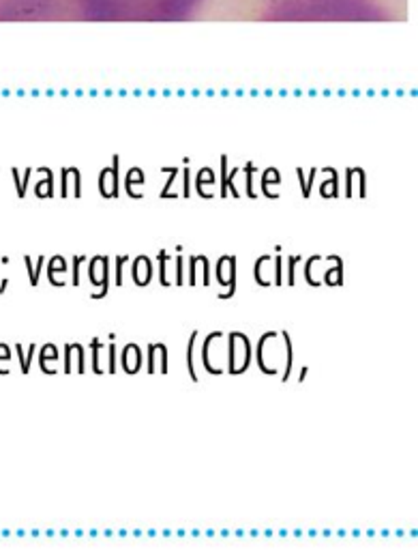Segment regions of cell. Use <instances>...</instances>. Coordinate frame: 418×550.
Segmentation results:
<instances>
[{
	"mask_svg": "<svg viewBox=\"0 0 418 550\" xmlns=\"http://www.w3.org/2000/svg\"><path fill=\"white\" fill-rule=\"evenodd\" d=\"M204 0H73L75 17L88 22H185Z\"/></svg>",
	"mask_w": 418,
	"mask_h": 550,
	"instance_id": "obj_1",
	"label": "cell"
},
{
	"mask_svg": "<svg viewBox=\"0 0 418 550\" xmlns=\"http://www.w3.org/2000/svg\"><path fill=\"white\" fill-rule=\"evenodd\" d=\"M75 17L73 0H0V19Z\"/></svg>",
	"mask_w": 418,
	"mask_h": 550,
	"instance_id": "obj_2",
	"label": "cell"
},
{
	"mask_svg": "<svg viewBox=\"0 0 418 550\" xmlns=\"http://www.w3.org/2000/svg\"><path fill=\"white\" fill-rule=\"evenodd\" d=\"M251 342L245 334L232 332L228 334V372L230 374H243L251 363Z\"/></svg>",
	"mask_w": 418,
	"mask_h": 550,
	"instance_id": "obj_3",
	"label": "cell"
},
{
	"mask_svg": "<svg viewBox=\"0 0 418 550\" xmlns=\"http://www.w3.org/2000/svg\"><path fill=\"white\" fill-rule=\"evenodd\" d=\"M217 280L219 286H226V293H219V297H232L236 291V258L234 256H224L217 262Z\"/></svg>",
	"mask_w": 418,
	"mask_h": 550,
	"instance_id": "obj_4",
	"label": "cell"
},
{
	"mask_svg": "<svg viewBox=\"0 0 418 550\" xmlns=\"http://www.w3.org/2000/svg\"><path fill=\"white\" fill-rule=\"evenodd\" d=\"M99 191L105 198L118 196V155H114L112 166L101 170V174H99Z\"/></svg>",
	"mask_w": 418,
	"mask_h": 550,
	"instance_id": "obj_5",
	"label": "cell"
},
{
	"mask_svg": "<svg viewBox=\"0 0 418 550\" xmlns=\"http://www.w3.org/2000/svg\"><path fill=\"white\" fill-rule=\"evenodd\" d=\"M91 282L95 286L101 284V293H97L93 297H103L107 291V258L105 256H95L91 260Z\"/></svg>",
	"mask_w": 418,
	"mask_h": 550,
	"instance_id": "obj_6",
	"label": "cell"
},
{
	"mask_svg": "<svg viewBox=\"0 0 418 550\" xmlns=\"http://www.w3.org/2000/svg\"><path fill=\"white\" fill-rule=\"evenodd\" d=\"M148 372H167V348L165 344L148 346Z\"/></svg>",
	"mask_w": 418,
	"mask_h": 550,
	"instance_id": "obj_7",
	"label": "cell"
},
{
	"mask_svg": "<svg viewBox=\"0 0 418 550\" xmlns=\"http://www.w3.org/2000/svg\"><path fill=\"white\" fill-rule=\"evenodd\" d=\"M131 277L138 286H146L152 280V262L148 256H138L131 265Z\"/></svg>",
	"mask_w": 418,
	"mask_h": 550,
	"instance_id": "obj_8",
	"label": "cell"
},
{
	"mask_svg": "<svg viewBox=\"0 0 418 550\" xmlns=\"http://www.w3.org/2000/svg\"><path fill=\"white\" fill-rule=\"evenodd\" d=\"M122 368L127 374H136L142 368V353L138 344H127L122 350Z\"/></svg>",
	"mask_w": 418,
	"mask_h": 550,
	"instance_id": "obj_9",
	"label": "cell"
},
{
	"mask_svg": "<svg viewBox=\"0 0 418 550\" xmlns=\"http://www.w3.org/2000/svg\"><path fill=\"white\" fill-rule=\"evenodd\" d=\"M271 265H273V256L264 254V256L257 258L255 267H253V273H255V282H257L260 286H271V284H273Z\"/></svg>",
	"mask_w": 418,
	"mask_h": 550,
	"instance_id": "obj_10",
	"label": "cell"
},
{
	"mask_svg": "<svg viewBox=\"0 0 418 550\" xmlns=\"http://www.w3.org/2000/svg\"><path fill=\"white\" fill-rule=\"evenodd\" d=\"M281 338H283V350H285V370H283V379L281 381H288L290 374H292V366H294V350H292V338L288 332H281Z\"/></svg>",
	"mask_w": 418,
	"mask_h": 550,
	"instance_id": "obj_11",
	"label": "cell"
},
{
	"mask_svg": "<svg viewBox=\"0 0 418 550\" xmlns=\"http://www.w3.org/2000/svg\"><path fill=\"white\" fill-rule=\"evenodd\" d=\"M142 181H144V172H142V168H131V170L127 172V183H125V187H127V194H129V196H136V198H140L142 194L134 191V185H136V183H142Z\"/></svg>",
	"mask_w": 418,
	"mask_h": 550,
	"instance_id": "obj_12",
	"label": "cell"
},
{
	"mask_svg": "<svg viewBox=\"0 0 418 550\" xmlns=\"http://www.w3.org/2000/svg\"><path fill=\"white\" fill-rule=\"evenodd\" d=\"M56 359H58V350H56V346H54V344H46V346H43V350H41V359H39L41 370H43V372H48V374H52L50 368H48V361H56Z\"/></svg>",
	"mask_w": 418,
	"mask_h": 550,
	"instance_id": "obj_13",
	"label": "cell"
},
{
	"mask_svg": "<svg viewBox=\"0 0 418 550\" xmlns=\"http://www.w3.org/2000/svg\"><path fill=\"white\" fill-rule=\"evenodd\" d=\"M195 340H197V332L191 334V340L187 344V368H189V374L191 379L197 381V374H195V361H193V350H195Z\"/></svg>",
	"mask_w": 418,
	"mask_h": 550,
	"instance_id": "obj_14",
	"label": "cell"
},
{
	"mask_svg": "<svg viewBox=\"0 0 418 550\" xmlns=\"http://www.w3.org/2000/svg\"><path fill=\"white\" fill-rule=\"evenodd\" d=\"M269 181H279V172H277V168H266L264 170V181H262V189H264V194L266 196H271V198H277L275 194H271V189H269Z\"/></svg>",
	"mask_w": 418,
	"mask_h": 550,
	"instance_id": "obj_15",
	"label": "cell"
},
{
	"mask_svg": "<svg viewBox=\"0 0 418 550\" xmlns=\"http://www.w3.org/2000/svg\"><path fill=\"white\" fill-rule=\"evenodd\" d=\"M212 181H215V172H212V168H202L200 172H197V181H195L197 194L202 191V185H204V183H212Z\"/></svg>",
	"mask_w": 418,
	"mask_h": 550,
	"instance_id": "obj_16",
	"label": "cell"
},
{
	"mask_svg": "<svg viewBox=\"0 0 418 550\" xmlns=\"http://www.w3.org/2000/svg\"><path fill=\"white\" fill-rule=\"evenodd\" d=\"M52 194H54V177L52 170L48 168V179L37 185V196H52Z\"/></svg>",
	"mask_w": 418,
	"mask_h": 550,
	"instance_id": "obj_17",
	"label": "cell"
},
{
	"mask_svg": "<svg viewBox=\"0 0 418 550\" xmlns=\"http://www.w3.org/2000/svg\"><path fill=\"white\" fill-rule=\"evenodd\" d=\"M24 262H26V269H28V273H30V284H37V282H39V271H41V267H43V262H46V258L39 256L37 267L30 265V258H28V256L24 258Z\"/></svg>",
	"mask_w": 418,
	"mask_h": 550,
	"instance_id": "obj_18",
	"label": "cell"
},
{
	"mask_svg": "<svg viewBox=\"0 0 418 550\" xmlns=\"http://www.w3.org/2000/svg\"><path fill=\"white\" fill-rule=\"evenodd\" d=\"M165 260H170V256H167V252L165 250H161L159 252V282L163 284V286H167L170 282H167V269H165Z\"/></svg>",
	"mask_w": 418,
	"mask_h": 550,
	"instance_id": "obj_19",
	"label": "cell"
},
{
	"mask_svg": "<svg viewBox=\"0 0 418 550\" xmlns=\"http://www.w3.org/2000/svg\"><path fill=\"white\" fill-rule=\"evenodd\" d=\"M101 340L99 338H93L91 342V348H93V370L95 372H101V366H99V350H101Z\"/></svg>",
	"mask_w": 418,
	"mask_h": 550,
	"instance_id": "obj_20",
	"label": "cell"
},
{
	"mask_svg": "<svg viewBox=\"0 0 418 550\" xmlns=\"http://www.w3.org/2000/svg\"><path fill=\"white\" fill-rule=\"evenodd\" d=\"M253 172H255V166L249 162V164L245 166V177H247V194H249L251 198H255V191H253Z\"/></svg>",
	"mask_w": 418,
	"mask_h": 550,
	"instance_id": "obj_21",
	"label": "cell"
},
{
	"mask_svg": "<svg viewBox=\"0 0 418 550\" xmlns=\"http://www.w3.org/2000/svg\"><path fill=\"white\" fill-rule=\"evenodd\" d=\"M167 172H170V179H167V183L163 185V191H161V196H163V198H165V196H172L170 187H172V183H174V179H176V174H179L181 170H179V168H170Z\"/></svg>",
	"mask_w": 418,
	"mask_h": 550,
	"instance_id": "obj_22",
	"label": "cell"
},
{
	"mask_svg": "<svg viewBox=\"0 0 418 550\" xmlns=\"http://www.w3.org/2000/svg\"><path fill=\"white\" fill-rule=\"evenodd\" d=\"M107 372H116V344H109V366Z\"/></svg>",
	"mask_w": 418,
	"mask_h": 550,
	"instance_id": "obj_23",
	"label": "cell"
},
{
	"mask_svg": "<svg viewBox=\"0 0 418 550\" xmlns=\"http://www.w3.org/2000/svg\"><path fill=\"white\" fill-rule=\"evenodd\" d=\"M80 262H84V256H75V258H73V280H71V282H73L75 286L80 284Z\"/></svg>",
	"mask_w": 418,
	"mask_h": 550,
	"instance_id": "obj_24",
	"label": "cell"
},
{
	"mask_svg": "<svg viewBox=\"0 0 418 550\" xmlns=\"http://www.w3.org/2000/svg\"><path fill=\"white\" fill-rule=\"evenodd\" d=\"M183 256H179L176 258V284H183L185 282V277H183Z\"/></svg>",
	"mask_w": 418,
	"mask_h": 550,
	"instance_id": "obj_25",
	"label": "cell"
},
{
	"mask_svg": "<svg viewBox=\"0 0 418 550\" xmlns=\"http://www.w3.org/2000/svg\"><path fill=\"white\" fill-rule=\"evenodd\" d=\"M127 260H129V256H120L118 262H116V284H122V275H120V271H122V265H125Z\"/></svg>",
	"mask_w": 418,
	"mask_h": 550,
	"instance_id": "obj_26",
	"label": "cell"
},
{
	"mask_svg": "<svg viewBox=\"0 0 418 550\" xmlns=\"http://www.w3.org/2000/svg\"><path fill=\"white\" fill-rule=\"evenodd\" d=\"M0 359H5V361H9L11 359V355H9V346L7 344H0ZM0 374H7L3 368H0Z\"/></svg>",
	"mask_w": 418,
	"mask_h": 550,
	"instance_id": "obj_27",
	"label": "cell"
},
{
	"mask_svg": "<svg viewBox=\"0 0 418 550\" xmlns=\"http://www.w3.org/2000/svg\"><path fill=\"white\" fill-rule=\"evenodd\" d=\"M298 260H300V256H292V258H290V277H288L290 284H294V265H296Z\"/></svg>",
	"mask_w": 418,
	"mask_h": 550,
	"instance_id": "obj_28",
	"label": "cell"
},
{
	"mask_svg": "<svg viewBox=\"0 0 418 550\" xmlns=\"http://www.w3.org/2000/svg\"><path fill=\"white\" fill-rule=\"evenodd\" d=\"M183 194L189 196V170L185 168V174H183Z\"/></svg>",
	"mask_w": 418,
	"mask_h": 550,
	"instance_id": "obj_29",
	"label": "cell"
},
{
	"mask_svg": "<svg viewBox=\"0 0 418 550\" xmlns=\"http://www.w3.org/2000/svg\"><path fill=\"white\" fill-rule=\"evenodd\" d=\"M305 377H307V368L300 370V381H305Z\"/></svg>",
	"mask_w": 418,
	"mask_h": 550,
	"instance_id": "obj_30",
	"label": "cell"
}]
</instances>
